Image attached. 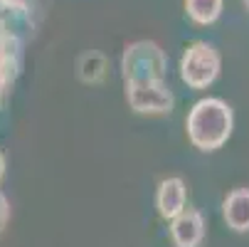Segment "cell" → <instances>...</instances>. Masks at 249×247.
<instances>
[{
    "label": "cell",
    "mask_w": 249,
    "mask_h": 247,
    "mask_svg": "<svg viewBox=\"0 0 249 247\" xmlns=\"http://www.w3.org/2000/svg\"><path fill=\"white\" fill-rule=\"evenodd\" d=\"M165 77V55L153 42H136L124 55V79L133 82H158Z\"/></svg>",
    "instance_id": "cell-2"
},
{
    "label": "cell",
    "mask_w": 249,
    "mask_h": 247,
    "mask_svg": "<svg viewBox=\"0 0 249 247\" xmlns=\"http://www.w3.org/2000/svg\"><path fill=\"white\" fill-rule=\"evenodd\" d=\"M170 237L178 247H197L205 237V220L197 210H183L170 220Z\"/></svg>",
    "instance_id": "cell-5"
},
{
    "label": "cell",
    "mask_w": 249,
    "mask_h": 247,
    "mask_svg": "<svg viewBox=\"0 0 249 247\" xmlns=\"http://www.w3.org/2000/svg\"><path fill=\"white\" fill-rule=\"evenodd\" d=\"M222 215L230 230L234 232H249V188H234L225 203Z\"/></svg>",
    "instance_id": "cell-7"
},
{
    "label": "cell",
    "mask_w": 249,
    "mask_h": 247,
    "mask_svg": "<svg viewBox=\"0 0 249 247\" xmlns=\"http://www.w3.org/2000/svg\"><path fill=\"white\" fill-rule=\"evenodd\" d=\"M185 10L193 22L212 25L222 13V0H185Z\"/></svg>",
    "instance_id": "cell-8"
},
{
    "label": "cell",
    "mask_w": 249,
    "mask_h": 247,
    "mask_svg": "<svg viewBox=\"0 0 249 247\" xmlns=\"http://www.w3.org/2000/svg\"><path fill=\"white\" fill-rule=\"evenodd\" d=\"M188 203V188L180 178H165L158 186L156 193V205H158V213L165 220H173L175 215H180L185 210Z\"/></svg>",
    "instance_id": "cell-6"
},
{
    "label": "cell",
    "mask_w": 249,
    "mask_h": 247,
    "mask_svg": "<svg viewBox=\"0 0 249 247\" xmlns=\"http://www.w3.org/2000/svg\"><path fill=\"white\" fill-rule=\"evenodd\" d=\"M126 99L138 114H165L173 109V94L163 79L126 84Z\"/></svg>",
    "instance_id": "cell-4"
},
{
    "label": "cell",
    "mask_w": 249,
    "mask_h": 247,
    "mask_svg": "<svg viewBox=\"0 0 249 247\" xmlns=\"http://www.w3.org/2000/svg\"><path fill=\"white\" fill-rule=\"evenodd\" d=\"M220 75V55L207 42H195L180 59V79L193 89H205Z\"/></svg>",
    "instance_id": "cell-3"
},
{
    "label": "cell",
    "mask_w": 249,
    "mask_h": 247,
    "mask_svg": "<svg viewBox=\"0 0 249 247\" xmlns=\"http://www.w3.org/2000/svg\"><path fill=\"white\" fill-rule=\"evenodd\" d=\"M244 5H247V10H249V0H244Z\"/></svg>",
    "instance_id": "cell-11"
},
{
    "label": "cell",
    "mask_w": 249,
    "mask_h": 247,
    "mask_svg": "<svg viewBox=\"0 0 249 247\" xmlns=\"http://www.w3.org/2000/svg\"><path fill=\"white\" fill-rule=\"evenodd\" d=\"M79 77H82V82H89V84L101 82L106 77V57L99 55V52L82 55V59H79Z\"/></svg>",
    "instance_id": "cell-9"
},
{
    "label": "cell",
    "mask_w": 249,
    "mask_h": 247,
    "mask_svg": "<svg viewBox=\"0 0 249 247\" xmlns=\"http://www.w3.org/2000/svg\"><path fill=\"white\" fill-rule=\"evenodd\" d=\"M3 171H5V161H3V156H0V178H3Z\"/></svg>",
    "instance_id": "cell-10"
},
{
    "label": "cell",
    "mask_w": 249,
    "mask_h": 247,
    "mask_svg": "<svg viewBox=\"0 0 249 247\" xmlns=\"http://www.w3.org/2000/svg\"><path fill=\"white\" fill-rule=\"evenodd\" d=\"M234 116L230 104L217 99V96H207L200 99L188 114L185 129L190 144L200 151H217L227 144V138L232 136Z\"/></svg>",
    "instance_id": "cell-1"
}]
</instances>
